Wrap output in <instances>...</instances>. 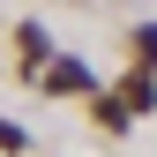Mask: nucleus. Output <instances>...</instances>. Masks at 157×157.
Returning a JSON list of instances; mask_svg holds the SVG:
<instances>
[{
    "label": "nucleus",
    "instance_id": "obj_3",
    "mask_svg": "<svg viewBox=\"0 0 157 157\" xmlns=\"http://www.w3.org/2000/svg\"><path fill=\"white\" fill-rule=\"evenodd\" d=\"M0 150H23V127H8V120H0Z\"/></svg>",
    "mask_w": 157,
    "mask_h": 157
},
{
    "label": "nucleus",
    "instance_id": "obj_2",
    "mask_svg": "<svg viewBox=\"0 0 157 157\" xmlns=\"http://www.w3.org/2000/svg\"><path fill=\"white\" fill-rule=\"evenodd\" d=\"M120 97H127V112H150V105H157V82H150V75H127Z\"/></svg>",
    "mask_w": 157,
    "mask_h": 157
},
{
    "label": "nucleus",
    "instance_id": "obj_1",
    "mask_svg": "<svg viewBox=\"0 0 157 157\" xmlns=\"http://www.w3.org/2000/svg\"><path fill=\"white\" fill-rule=\"evenodd\" d=\"M30 82H45V90H90V67L82 60H60L52 75H30Z\"/></svg>",
    "mask_w": 157,
    "mask_h": 157
}]
</instances>
